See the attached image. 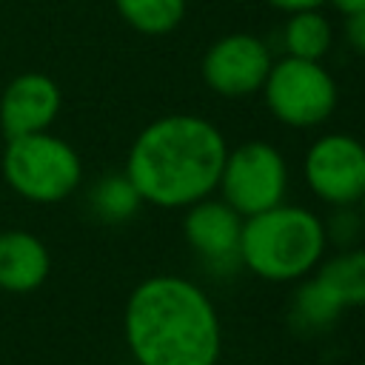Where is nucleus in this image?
<instances>
[{
	"instance_id": "2eb2a0df",
	"label": "nucleus",
	"mask_w": 365,
	"mask_h": 365,
	"mask_svg": "<svg viewBox=\"0 0 365 365\" xmlns=\"http://www.w3.org/2000/svg\"><path fill=\"white\" fill-rule=\"evenodd\" d=\"M114 9L134 31L163 37L182 23L188 0H114Z\"/></svg>"
},
{
	"instance_id": "6ab92c4d",
	"label": "nucleus",
	"mask_w": 365,
	"mask_h": 365,
	"mask_svg": "<svg viewBox=\"0 0 365 365\" xmlns=\"http://www.w3.org/2000/svg\"><path fill=\"white\" fill-rule=\"evenodd\" d=\"M271 9L294 14V11H308V9H322L328 0H265Z\"/></svg>"
},
{
	"instance_id": "4468645a",
	"label": "nucleus",
	"mask_w": 365,
	"mask_h": 365,
	"mask_svg": "<svg viewBox=\"0 0 365 365\" xmlns=\"http://www.w3.org/2000/svg\"><path fill=\"white\" fill-rule=\"evenodd\" d=\"M334 29L319 9L294 11L282 26V51L299 60H322L331 51Z\"/></svg>"
},
{
	"instance_id": "f03ea898",
	"label": "nucleus",
	"mask_w": 365,
	"mask_h": 365,
	"mask_svg": "<svg viewBox=\"0 0 365 365\" xmlns=\"http://www.w3.org/2000/svg\"><path fill=\"white\" fill-rule=\"evenodd\" d=\"M225 154L228 143L208 117L165 114L134 137L123 174L143 202L174 211L217 191Z\"/></svg>"
},
{
	"instance_id": "dca6fc26",
	"label": "nucleus",
	"mask_w": 365,
	"mask_h": 365,
	"mask_svg": "<svg viewBox=\"0 0 365 365\" xmlns=\"http://www.w3.org/2000/svg\"><path fill=\"white\" fill-rule=\"evenodd\" d=\"M88 205L94 217L103 222H125L140 211L143 200L125 174H108L94 182L88 194Z\"/></svg>"
},
{
	"instance_id": "0eeeda50",
	"label": "nucleus",
	"mask_w": 365,
	"mask_h": 365,
	"mask_svg": "<svg viewBox=\"0 0 365 365\" xmlns=\"http://www.w3.org/2000/svg\"><path fill=\"white\" fill-rule=\"evenodd\" d=\"M302 177L325 205H356L365 194V143L342 131L319 134L305 151Z\"/></svg>"
},
{
	"instance_id": "6e6552de",
	"label": "nucleus",
	"mask_w": 365,
	"mask_h": 365,
	"mask_svg": "<svg viewBox=\"0 0 365 365\" xmlns=\"http://www.w3.org/2000/svg\"><path fill=\"white\" fill-rule=\"evenodd\" d=\"M271 63L274 54L262 37L234 31L222 34L205 48L200 74L205 86L220 97H248L262 88Z\"/></svg>"
},
{
	"instance_id": "f8f14e48",
	"label": "nucleus",
	"mask_w": 365,
	"mask_h": 365,
	"mask_svg": "<svg viewBox=\"0 0 365 365\" xmlns=\"http://www.w3.org/2000/svg\"><path fill=\"white\" fill-rule=\"evenodd\" d=\"M314 274L331 288V294L342 302V308L365 305V248L362 245L339 248L334 257L322 259Z\"/></svg>"
},
{
	"instance_id": "20e7f679",
	"label": "nucleus",
	"mask_w": 365,
	"mask_h": 365,
	"mask_svg": "<svg viewBox=\"0 0 365 365\" xmlns=\"http://www.w3.org/2000/svg\"><path fill=\"white\" fill-rule=\"evenodd\" d=\"M0 174L29 202L51 205L71 197L83 180V163L71 143L51 131L6 140Z\"/></svg>"
},
{
	"instance_id": "7ed1b4c3",
	"label": "nucleus",
	"mask_w": 365,
	"mask_h": 365,
	"mask_svg": "<svg viewBox=\"0 0 365 365\" xmlns=\"http://www.w3.org/2000/svg\"><path fill=\"white\" fill-rule=\"evenodd\" d=\"M325 228L305 205L279 202L254 217H242L240 265L265 282H299L325 259Z\"/></svg>"
},
{
	"instance_id": "9d476101",
	"label": "nucleus",
	"mask_w": 365,
	"mask_h": 365,
	"mask_svg": "<svg viewBox=\"0 0 365 365\" xmlns=\"http://www.w3.org/2000/svg\"><path fill=\"white\" fill-rule=\"evenodd\" d=\"M63 106L57 80L43 71H23L11 77L0 94V131L6 140L48 131Z\"/></svg>"
},
{
	"instance_id": "a211bd4d",
	"label": "nucleus",
	"mask_w": 365,
	"mask_h": 365,
	"mask_svg": "<svg viewBox=\"0 0 365 365\" xmlns=\"http://www.w3.org/2000/svg\"><path fill=\"white\" fill-rule=\"evenodd\" d=\"M345 40L356 54L365 57V9L345 17Z\"/></svg>"
},
{
	"instance_id": "ddd939ff",
	"label": "nucleus",
	"mask_w": 365,
	"mask_h": 365,
	"mask_svg": "<svg viewBox=\"0 0 365 365\" xmlns=\"http://www.w3.org/2000/svg\"><path fill=\"white\" fill-rule=\"evenodd\" d=\"M342 311H345L342 302L314 274V277L299 279V285L294 291V299H291V325L297 331H302V334H317V331L331 328L339 319Z\"/></svg>"
},
{
	"instance_id": "aec40b11",
	"label": "nucleus",
	"mask_w": 365,
	"mask_h": 365,
	"mask_svg": "<svg viewBox=\"0 0 365 365\" xmlns=\"http://www.w3.org/2000/svg\"><path fill=\"white\" fill-rule=\"evenodd\" d=\"M342 17H351V14H356V11H362L365 9V0H328Z\"/></svg>"
},
{
	"instance_id": "423d86ee",
	"label": "nucleus",
	"mask_w": 365,
	"mask_h": 365,
	"mask_svg": "<svg viewBox=\"0 0 365 365\" xmlns=\"http://www.w3.org/2000/svg\"><path fill=\"white\" fill-rule=\"evenodd\" d=\"M217 191L240 217H254L285 202L288 163L282 151L265 140L240 143L225 154Z\"/></svg>"
},
{
	"instance_id": "1a4fd4ad",
	"label": "nucleus",
	"mask_w": 365,
	"mask_h": 365,
	"mask_svg": "<svg viewBox=\"0 0 365 365\" xmlns=\"http://www.w3.org/2000/svg\"><path fill=\"white\" fill-rule=\"evenodd\" d=\"M242 217L225 200H197L185 208L182 237L188 248L214 271H234L240 265Z\"/></svg>"
},
{
	"instance_id": "f3484780",
	"label": "nucleus",
	"mask_w": 365,
	"mask_h": 365,
	"mask_svg": "<svg viewBox=\"0 0 365 365\" xmlns=\"http://www.w3.org/2000/svg\"><path fill=\"white\" fill-rule=\"evenodd\" d=\"M322 228H325V240L339 245V248H351L356 245L365 222H362V214L356 205H331V214L328 220H322Z\"/></svg>"
},
{
	"instance_id": "412c9836",
	"label": "nucleus",
	"mask_w": 365,
	"mask_h": 365,
	"mask_svg": "<svg viewBox=\"0 0 365 365\" xmlns=\"http://www.w3.org/2000/svg\"><path fill=\"white\" fill-rule=\"evenodd\" d=\"M356 208H359V214H362V222H365V194H362V200L356 202Z\"/></svg>"
},
{
	"instance_id": "9b49d317",
	"label": "nucleus",
	"mask_w": 365,
	"mask_h": 365,
	"mask_svg": "<svg viewBox=\"0 0 365 365\" xmlns=\"http://www.w3.org/2000/svg\"><path fill=\"white\" fill-rule=\"evenodd\" d=\"M51 271V254L46 242L26 228L0 231V291L31 294Z\"/></svg>"
},
{
	"instance_id": "f257e3e1",
	"label": "nucleus",
	"mask_w": 365,
	"mask_h": 365,
	"mask_svg": "<svg viewBox=\"0 0 365 365\" xmlns=\"http://www.w3.org/2000/svg\"><path fill=\"white\" fill-rule=\"evenodd\" d=\"M123 339L137 365H217L222 322L197 282L154 274L125 299Z\"/></svg>"
},
{
	"instance_id": "39448f33",
	"label": "nucleus",
	"mask_w": 365,
	"mask_h": 365,
	"mask_svg": "<svg viewBox=\"0 0 365 365\" xmlns=\"http://www.w3.org/2000/svg\"><path fill=\"white\" fill-rule=\"evenodd\" d=\"M259 91L271 117L288 128L322 125L339 103L336 80L322 60H299L288 54L271 63Z\"/></svg>"
}]
</instances>
